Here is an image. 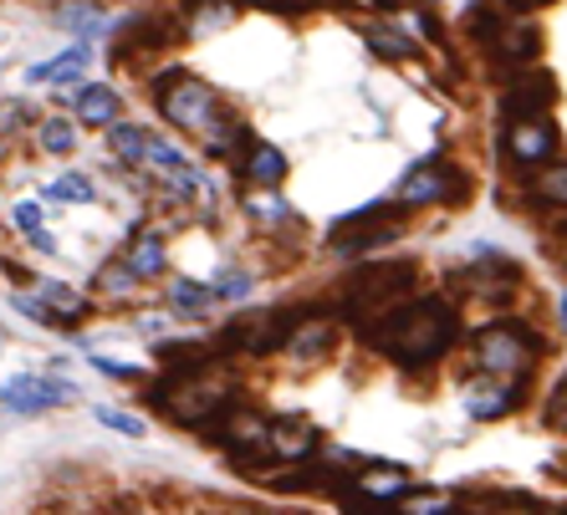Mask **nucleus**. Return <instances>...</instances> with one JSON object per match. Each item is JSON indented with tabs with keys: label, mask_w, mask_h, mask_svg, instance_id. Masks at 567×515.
I'll use <instances>...</instances> for the list:
<instances>
[{
	"label": "nucleus",
	"mask_w": 567,
	"mask_h": 515,
	"mask_svg": "<svg viewBox=\"0 0 567 515\" xmlns=\"http://www.w3.org/2000/svg\"><path fill=\"white\" fill-rule=\"evenodd\" d=\"M67 398H77V388L61 384V378H42V373H21V378H11L0 388V403L11 413H46L57 403H67Z\"/></svg>",
	"instance_id": "f8f14e48"
},
{
	"label": "nucleus",
	"mask_w": 567,
	"mask_h": 515,
	"mask_svg": "<svg viewBox=\"0 0 567 515\" xmlns=\"http://www.w3.org/2000/svg\"><path fill=\"white\" fill-rule=\"evenodd\" d=\"M61 26L82 31V36H98L103 31V11L98 5H61Z\"/></svg>",
	"instance_id": "f704fd0d"
},
{
	"label": "nucleus",
	"mask_w": 567,
	"mask_h": 515,
	"mask_svg": "<svg viewBox=\"0 0 567 515\" xmlns=\"http://www.w3.org/2000/svg\"><path fill=\"white\" fill-rule=\"evenodd\" d=\"M470 357L486 378H501V384H526V373L537 368L542 357V337L526 322H486L470 337Z\"/></svg>",
	"instance_id": "39448f33"
},
{
	"label": "nucleus",
	"mask_w": 567,
	"mask_h": 515,
	"mask_svg": "<svg viewBox=\"0 0 567 515\" xmlns=\"http://www.w3.org/2000/svg\"><path fill=\"white\" fill-rule=\"evenodd\" d=\"M302 317H292V311H256V317H236V327H225L220 337V353L230 357H271L276 347H286V337H292V327H297Z\"/></svg>",
	"instance_id": "6e6552de"
},
{
	"label": "nucleus",
	"mask_w": 567,
	"mask_h": 515,
	"mask_svg": "<svg viewBox=\"0 0 567 515\" xmlns=\"http://www.w3.org/2000/svg\"><path fill=\"white\" fill-rule=\"evenodd\" d=\"M526 194H532L537 205H547V209H567V163H547V169H537L532 184H526Z\"/></svg>",
	"instance_id": "393cba45"
},
{
	"label": "nucleus",
	"mask_w": 567,
	"mask_h": 515,
	"mask_svg": "<svg viewBox=\"0 0 567 515\" xmlns=\"http://www.w3.org/2000/svg\"><path fill=\"white\" fill-rule=\"evenodd\" d=\"M128 271H134L138 281H149V276H165V265H169V251H165V236L159 230H138L134 240H128V251L118 255Z\"/></svg>",
	"instance_id": "a211bd4d"
},
{
	"label": "nucleus",
	"mask_w": 567,
	"mask_h": 515,
	"mask_svg": "<svg viewBox=\"0 0 567 515\" xmlns=\"http://www.w3.org/2000/svg\"><path fill=\"white\" fill-rule=\"evenodd\" d=\"M363 42L374 46L384 61H415V42L399 36V31H388V26H368V31H363Z\"/></svg>",
	"instance_id": "c85d7f7f"
},
{
	"label": "nucleus",
	"mask_w": 567,
	"mask_h": 515,
	"mask_svg": "<svg viewBox=\"0 0 567 515\" xmlns=\"http://www.w3.org/2000/svg\"><path fill=\"white\" fill-rule=\"evenodd\" d=\"M522 393H526V384L476 378V384L465 388V413H470V419H480V424H491V419H507V413L522 409Z\"/></svg>",
	"instance_id": "2eb2a0df"
},
{
	"label": "nucleus",
	"mask_w": 567,
	"mask_h": 515,
	"mask_svg": "<svg viewBox=\"0 0 567 515\" xmlns=\"http://www.w3.org/2000/svg\"><path fill=\"white\" fill-rule=\"evenodd\" d=\"M353 490H359L363 501H374V505H394L404 501V495H415V480H409V470H394V465H368V470L353 480Z\"/></svg>",
	"instance_id": "dca6fc26"
},
{
	"label": "nucleus",
	"mask_w": 567,
	"mask_h": 515,
	"mask_svg": "<svg viewBox=\"0 0 567 515\" xmlns=\"http://www.w3.org/2000/svg\"><path fill=\"white\" fill-rule=\"evenodd\" d=\"M31 245H36V251H42V255H52V251H57V240H52V236H46V230H31Z\"/></svg>",
	"instance_id": "79ce46f5"
},
{
	"label": "nucleus",
	"mask_w": 567,
	"mask_h": 515,
	"mask_svg": "<svg viewBox=\"0 0 567 515\" xmlns=\"http://www.w3.org/2000/svg\"><path fill=\"white\" fill-rule=\"evenodd\" d=\"M486 57L501 67V77H517L526 72V67H537L542 57V31L532 26V21H501V31L491 36V46H486Z\"/></svg>",
	"instance_id": "9b49d317"
},
{
	"label": "nucleus",
	"mask_w": 567,
	"mask_h": 515,
	"mask_svg": "<svg viewBox=\"0 0 567 515\" xmlns=\"http://www.w3.org/2000/svg\"><path fill=\"white\" fill-rule=\"evenodd\" d=\"M11 220H15V230H26V236H31V230H42V205H31V199H26V205L11 209Z\"/></svg>",
	"instance_id": "ea45409f"
},
{
	"label": "nucleus",
	"mask_w": 567,
	"mask_h": 515,
	"mask_svg": "<svg viewBox=\"0 0 567 515\" xmlns=\"http://www.w3.org/2000/svg\"><path fill=\"white\" fill-rule=\"evenodd\" d=\"M236 21V0H190V31L194 36H209Z\"/></svg>",
	"instance_id": "bb28decb"
},
{
	"label": "nucleus",
	"mask_w": 567,
	"mask_h": 515,
	"mask_svg": "<svg viewBox=\"0 0 567 515\" xmlns=\"http://www.w3.org/2000/svg\"><path fill=\"white\" fill-rule=\"evenodd\" d=\"M92 419H98V424H103V428H118V434H128V439H144V428H149V424H144V419H138V413L107 409V403H103V409H92Z\"/></svg>",
	"instance_id": "72a5a7b5"
},
{
	"label": "nucleus",
	"mask_w": 567,
	"mask_h": 515,
	"mask_svg": "<svg viewBox=\"0 0 567 515\" xmlns=\"http://www.w3.org/2000/svg\"><path fill=\"white\" fill-rule=\"evenodd\" d=\"M557 230H563V236H567V215H563V220H557Z\"/></svg>",
	"instance_id": "de8ad7c7"
},
{
	"label": "nucleus",
	"mask_w": 567,
	"mask_h": 515,
	"mask_svg": "<svg viewBox=\"0 0 567 515\" xmlns=\"http://www.w3.org/2000/svg\"><path fill=\"white\" fill-rule=\"evenodd\" d=\"M542 419H547V428L567 434V378L553 388V398H547V413H542Z\"/></svg>",
	"instance_id": "e433bc0d"
},
{
	"label": "nucleus",
	"mask_w": 567,
	"mask_h": 515,
	"mask_svg": "<svg viewBox=\"0 0 567 515\" xmlns=\"http://www.w3.org/2000/svg\"><path fill=\"white\" fill-rule=\"evenodd\" d=\"M98 291H103L107 301H134V296L144 291V281H138L134 271H128V265H123L118 255H113V261H107L103 271H98Z\"/></svg>",
	"instance_id": "a878e982"
},
{
	"label": "nucleus",
	"mask_w": 567,
	"mask_h": 515,
	"mask_svg": "<svg viewBox=\"0 0 567 515\" xmlns=\"http://www.w3.org/2000/svg\"><path fill=\"white\" fill-rule=\"evenodd\" d=\"M149 398L169 424L205 434V428L236 403V388H230V378H225V368H220V353H209V357H200V363H190V368H165V378L149 388Z\"/></svg>",
	"instance_id": "7ed1b4c3"
},
{
	"label": "nucleus",
	"mask_w": 567,
	"mask_h": 515,
	"mask_svg": "<svg viewBox=\"0 0 567 515\" xmlns=\"http://www.w3.org/2000/svg\"><path fill=\"white\" fill-rule=\"evenodd\" d=\"M92 368L103 373V378H123V384H128V378H138V368H123V363H107V357H92Z\"/></svg>",
	"instance_id": "a19ab883"
},
{
	"label": "nucleus",
	"mask_w": 567,
	"mask_h": 515,
	"mask_svg": "<svg viewBox=\"0 0 567 515\" xmlns=\"http://www.w3.org/2000/svg\"><path fill=\"white\" fill-rule=\"evenodd\" d=\"M517 11H532V5H547V0H511Z\"/></svg>",
	"instance_id": "49530a36"
},
{
	"label": "nucleus",
	"mask_w": 567,
	"mask_h": 515,
	"mask_svg": "<svg viewBox=\"0 0 567 515\" xmlns=\"http://www.w3.org/2000/svg\"><path fill=\"white\" fill-rule=\"evenodd\" d=\"M399 236H404V220L394 215V205H363L359 215L332 225L328 245L343 255H368V251H378V245H394Z\"/></svg>",
	"instance_id": "0eeeda50"
},
{
	"label": "nucleus",
	"mask_w": 567,
	"mask_h": 515,
	"mask_svg": "<svg viewBox=\"0 0 567 515\" xmlns=\"http://www.w3.org/2000/svg\"><path fill=\"white\" fill-rule=\"evenodd\" d=\"M240 515H271V511H240Z\"/></svg>",
	"instance_id": "09e8293b"
},
{
	"label": "nucleus",
	"mask_w": 567,
	"mask_h": 515,
	"mask_svg": "<svg viewBox=\"0 0 567 515\" xmlns=\"http://www.w3.org/2000/svg\"><path fill=\"white\" fill-rule=\"evenodd\" d=\"M88 42H77V46H67V52H61V57H52V61H42V67H31L26 72V82H57V88H67V82H72L77 72H82V67H88Z\"/></svg>",
	"instance_id": "b1692460"
},
{
	"label": "nucleus",
	"mask_w": 567,
	"mask_h": 515,
	"mask_svg": "<svg viewBox=\"0 0 567 515\" xmlns=\"http://www.w3.org/2000/svg\"><path fill=\"white\" fill-rule=\"evenodd\" d=\"M154 103H159V113L169 118V128L200 138L209 159H230V153L240 159V148L256 144L251 133H246V123L220 103V92L209 88L205 77H190L184 67L154 72Z\"/></svg>",
	"instance_id": "f257e3e1"
},
{
	"label": "nucleus",
	"mask_w": 567,
	"mask_h": 515,
	"mask_svg": "<svg viewBox=\"0 0 567 515\" xmlns=\"http://www.w3.org/2000/svg\"><path fill=\"white\" fill-rule=\"evenodd\" d=\"M332 347V322L328 317H302L297 327H292V337H286L282 353L297 357V363H313V357H322Z\"/></svg>",
	"instance_id": "6ab92c4d"
},
{
	"label": "nucleus",
	"mask_w": 567,
	"mask_h": 515,
	"mask_svg": "<svg viewBox=\"0 0 567 515\" xmlns=\"http://www.w3.org/2000/svg\"><path fill=\"white\" fill-rule=\"evenodd\" d=\"M557 515H567V511H557Z\"/></svg>",
	"instance_id": "8fccbe9b"
},
{
	"label": "nucleus",
	"mask_w": 567,
	"mask_h": 515,
	"mask_svg": "<svg viewBox=\"0 0 567 515\" xmlns=\"http://www.w3.org/2000/svg\"><path fill=\"white\" fill-rule=\"evenodd\" d=\"M557 148H563V138H557V128L547 118L511 123L507 128V153L517 169H547V163L557 159Z\"/></svg>",
	"instance_id": "ddd939ff"
},
{
	"label": "nucleus",
	"mask_w": 567,
	"mask_h": 515,
	"mask_svg": "<svg viewBox=\"0 0 567 515\" xmlns=\"http://www.w3.org/2000/svg\"><path fill=\"white\" fill-rule=\"evenodd\" d=\"M246 209H251L256 220H267V225H286V220H292V205H286L282 194H271V190L246 194Z\"/></svg>",
	"instance_id": "473e14b6"
},
{
	"label": "nucleus",
	"mask_w": 567,
	"mask_h": 515,
	"mask_svg": "<svg viewBox=\"0 0 567 515\" xmlns=\"http://www.w3.org/2000/svg\"><path fill=\"white\" fill-rule=\"evenodd\" d=\"M415 265L399 261V265H363L359 276L343 286L338 296V311H343L348 322H359L363 332L374 322H384L388 311H399L409 296H415Z\"/></svg>",
	"instance_id": "20e7f679"
},
{
	"label": "nucleus",
	"mask_w": 567,
	"mask_h": 515,
	"mask_svg": "<svg viewBox=\"0 0 567 515\" xmlns=\"http://www.w3.org/2000/svg\"><path fill=\"white\" fill-rule=\"evenodd\" d=\"M169 307L180 311V317H205L209 307H215V291H209V286H200V281H174V286H169Z\"/></svg>",
	"instance_id": "cd10ccee"
},
{
	"label": "nucleus",
	"mask_w": 567,
	"mask_h": 515,
	"mask_svg": "<svg viewBox=\"0 0 567 515\" xmlns=\"http://www.w3.org/2000/svg\"><path fill=\"white\" fill-rule=\"evenodd\" d=\"M205 439L215 444V449H225L240 474L271 470V449H267L271 419H267V413H256V409H246V403H230V409H225L220 419L205 428Z\"/></svg>",
	"instance_id": "423d86ee"
},
{
	"label": "nucleus",
	"mask_w": 567,
	"mask_h": 515,
	"mask_svg": "<svg viewBox=\"0 0 567 515\" xmlns=\"http://www.w3.org/2000/svg\"><path fill=\"white\" fill-rule=\"evenodd\" d=\"M72 113L88 123V128H113V123H118V113H123V98L107 88V82H88V88H77Z\"/></svg>",
	"instance_id": "f3484780"
},
{
	"label": "nucleus",
	"mask_w": 567,
	"mask_h": 515,
	"mask_svg": "<svg viewBox=\"0 0 567 515\" xmlns=\"http://www.w3.org/2000/svg\"><path fill=\"white\" fill-rule=\"evenodd\" d=\"M338 505H343V515H388L384 511V505H374V501H363V495H359V490H338Z\"/></svg>",
	"instance_id": "4c0bfd02"
},
{
	"label": "nucleus",
	"mask_w": 567,
	"mask_h": 515,
	"mask_svg": "<svg viewBox=\"0 0 567 515\" xmlns=\"http://www.w3.org/2000/svg\"><path fill=\"white\" fill-rule=\"evenodd\" d=\"M36 144H42V153H57V159H67L77 148V128L67 118H46L42 128H36Z\"/></svg>",
	"instance_id": "7c9ffc66"
},
{
	"label": "nucleus",
	"mask_w": 567,
	"mask_h": 515,
	"mask_svg": "<svg viewBox=\"0 0 567 515\" xmlns=\"http://www.w3.org/2000/svg\"><path fill=\"white\" fill-rule=\"evenodd\" d=\"M46 199H57V205H92L98 190H92V179H82V174H61L46 184Z\"/></svg>",
	"instance_id": "c756f323"
},
{
	"label": "nucleus",
	"mask_w": 567,
	"mask_h": 515,
	"mask_svg": "<svg viewBox=\"0 0 567 515\" xmlns=\"http://www.w3.org/2000/svg\"><path fill=\"white\" fill-rule=\"evenodd\" d=\"M557 103V77L542 72V67H526V72L507 77V98H501V113L511 123H537L547 118Z\"/></svg>",
	"instance_id": "9d476101"
},
{
	"label": "nucleus",
	"mask_w": 567,
	"mask_h": 515,
	"mask_svg": "<svg viewBox=\"0 0 567 515\" xmlns=\"http://www.w3.org/2000/svg\"><path fill=\"white\" fill-rule=\"evenodd\" d=\"M138 332H165V317H138Z\"/></svg>",
	"instance_id": "37998d69"
},
{
	"label": "nucleus",
	"mask_w": 567,
	"mask_h": 515,
	"mask_svg": "<svg viewBox=\"0 0 567 515\" xmlns=\"http://www.w3.org/2000/svg\"><path fill=\"white\" fill-rule=\"evenodd\" d=\"M374 5H378V11H394V15H399L404 5H409V0H374Z\"/></svg>",
	"instance_id": "c03bdc74"
},
{
	"label": "nucleus",
	"mask_w": 567,
	"mask_h": 515,
	"mask_svg": "<svg viewBox=\"0 0 567 515\" xmlns=\"http://www.w3.org/2000/svg\"><path fill=\"white\" fill-rule=\"evenodd\" d=\"M15 311H21V317H31V322H42V327H61L57 317H52V311H46L36 296H26V291H15Z\"/></svg>",
	"instance_id": "58836bf2"
},
{
	"label": "nucleus",
	"mask_w": 567,
	"mask_h": 515,
	"mask_svg": "<svg viewBox=\"0 0 567 515\" xmlns=\"http://www.w3.org/2000/svg\"><path fill=\"white\" fill-rule=\"evenodd\" d=\"M251 286L256 281L246 276V271H220V281H215L209 291H215V301H240V296H251Z\"/></svg>",
	"instance_id": "c9c22d12"
},
{
	"label": "nucleus",
	"mask_w": 567,
	"mask_h": 515,
	"mask_svg": "<svg viewBox=\"0 0 567 515\" xmlns=\"http://www.w3.org/2000/svg\"><path fill=\"white\" fill-rule=\"evenodd\" d=\"M36 301H42L61 327H72V322L88 317V296L72 291V286H61V281H42V286H36Z\"/></svg>",
	"instance_id": "5701e85b"
},
{
	"label": "nucleus",
	"mask_w": 567,
	"mask_h": 515,
	"mask_svg": "<svg viewBox=\"0 0 567 515\" xmlns=\"http://www.w3.org/2000/svg\"><path fill=\"white\" fill-rule=\"evenodd\" d=\"M149 144H154L149 123H113V128H107V148H113V159H118L123 169H144Z\"/></svg>",
	"instance_id": "aec40b11"
},
{
	"label": "nucleus",
	"mask_w": 567,
	"mask_h": 515,
	"mask_svg": "<svg viewBox=\"0 0 567 515\" xmlns=\"http://www.w3.org/2000/svg\"><path fill=\"white\" fill-rule=\"evenodd\" d=\"M461 511H470V515H547L542 501L517 495V490H486V495H470V501H461Z\"/></svg>",
	"instance_id": "4be33fe9"
},
{
	"label": "nucleus",
	"mask_w": 567,
	"mask_h": 515,
	"mask_svg": "<svg viewBox=\"0 0 567 515\" xmlns=\"http://www.w3.org/2000/svg\"><path fill=\"white\" fill-rule=\"evenodd\" d=\"M240 174L251 179V184H261V190H276L286 179V153L271 144H251L240 153Z\"/></svg>",
	"instance_id": "412c9836"
},
{
	"label": "nucleus",
	"mask_w": 567,
	"mask_h": 515,
	"mask_svg": "<svg viewBox=\"0 0 567 515\" xmlns=\"http://www.w3.org/2000/svg\"><path fill=\"white\" fill-rule=\"evenodd\" d=\"M440 199H465V174L450 169L440 153L424 163H415L399 184V205L404 209H419V205H440Z\"/></svg>",
	"instance_id": "1a4fd4ad"
},
{
	"label": "nucleus",
	"mask_w": 567,
	"mask_h": 515,
	"mask_svg": "<svg viewBox=\"0 0 567 515\" xmlns=\"http://www.w3.org/2000/svg\"><path fill=\"white\" fill-rule=\"evenodd\" d=\"M461 332V317L445 296H409L399 311H388L384 322H374L363 337L374 342L384 357H394L399 368H434L450 353V342Z\"/></svg>",
	"instance_id": "f03ea898"
},
{
	"label": "nucleus",
	"mask_w": 567,
	"mask_h": 515,
	"mask_svg": "<svg viewBox=\"0 0 567 515\" xmlns=\"http://www.w3.org/2000/svg\"><path fill=\"white\" fill-rule=\"evenodd\" d=\"M557 322H563V332H567V291L557 296Z\"/></svg>",
	"instance_id": "a18cd8bd"
},
{
	"label": "nucleus",
	"mask_w": 567,
	"mask_h": 515,
	"mask_svg": "<svg viewBox=\"0 0 567 515\" xmlns=\"http://www.w3.org/2000/svg\"><path fill=\"white\" fill-rule=\"evenodd\" d=\"M271 465H282V470H297L307 459L322 449V434H317L307 419H271Z\"/></svg>",
	"instance_id": "4468645a"
},
{
	"label": "nucleus",
	"mask_w": 567,
	"mask_h": 515,
	"mask_svg": "<svg viewBox=\"0 0 567 515\" xmlns=\"http://www.w3.org/2000/svg\"><path fill=\"white\" fill-rule=\"evenodd\" d=\"M399 515H455V501H450L445 490H424V495H404L399 501Z\"/></svg>",
	"instance_id": "2f4dec72"
}]
</instances>
